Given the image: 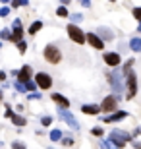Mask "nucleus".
<instances>
[{
	"instance_id": "39448f33",
	"label": "nucleus",
	"mask_w": 141,
	"mask_h": 149,
	"mask_svg": "<svg viewBox=\"0 0 141 149\" xmlns=\"http://www.w3.org/2000/svg\"><path fill=\"white\" fill-rule=\"evenodd\" d=\"M106 77H108L110 85H112V89L116 93L124 91V83H122V74L120 72H110V74H106Z\"/></svg>"
},
{
	"instance_id": "4c0bfd02",
	"label": "nucleus",
	"mask_w": 141,
	"mask_h": 149,
	"mask_svg": "<svg viewBox=\"0 0 141 149\" xmlns=\"http://www.w3.org/2000/svg\"><path fill=\"white\" fill-rule=\"evenodd\" d=\"M135 134H141V128H137V130H135Z\"/></svg>"
},
{
	"instance_id": "ea45409f",
	"label": "nucleus",
	"mask_w": 141,
	"mask_h": 149,
	"mask_svg": "<svg viewBox=\"0 0 141 149\" xmlns=\"http://www.w3.org/2000/svg\"><path fill=\"white\" fill-rule=\"evenodd\" d=\"M137 29H139V33H141V23H139V27H137Z\"/></svg>"
},
{
	"instance_id": "20e7f679",
	"label": "nucleus",
	"mask_w": 141,
	"mask_h": 149,
	"mask_svg": "<svg viewBox=\"0 0 141 149\" xmlns=\"http://www.w3.org/2000/svg\"><path fill=\"white\" fill-rule=\"evenodd\" d=\"M44 60H49L50 64H58V62L62 60V52L58 50V47L49 45V47L44 49Z\"/></svg>"
},
{
	"instance_id": "c03bdc74",
	"label": "nucleus",
	"mask_w": 141,
	"mask_h": 149,
	"mask_svg": "<svg viewBox=\"0 0 141 149\" xmlns=\"http://www.w3.org/2000/svg\"><path fill=\"white\" fill-rule=\"evenodd\" d=\"M110 2H116V0H110Z\"/></svg>"
},
{
	"instance_id": "393cba45",
	"label": "nucleus",
	"mask_w": 141,
	"mask_h": 149,
	"mask_svg": "<svg viewBox=\"0 0 141 149\" xmlns=\"http://www.w3.org/2000/svg\"><path fill=\"white\" fill-rule=\"evenodd\" d=\"M131 14H133V17H135L137 22H141V8H133V12H131Z\"/></svg>"
},
{
	"instance_id": "2eb2a0df",
	"label": "nucleus",
	"mask_w": 141,
	"mask_h": 149,
	"mask_svg": "<svg viewBox=\"0 0 141 149\" xmlns=\"http://www.w3.org/2000/svg\"><path fill=\"white\" fill-rule=\"evenodd\" d=\"M81 111L85 112V114H97V112H101L103 109L97 107V105H85V107H81Z\"/></svg>"
},
{
	"instance_id": "a878e982",
	"label": "nucleus",
	"mask_w": 141,
	"mask_h": 149,
	"mask_svg": "<svg viewBox=\"0 0 141 149\" xmlns=\"http://www.w3.org/2000/svg\"><path fill=\"white\" fill-rule=\"evenodd\" d=\"M91 132H93V136H103L104 130H103V128H99V126H95V128L91 130Z\"/></svg>"
},
{
	"instance_id": "f3484780",
	"label": "nucleus",
	"mask_w": 141,
	"mask_h": 149,
	"mask_svg": "<svg viewBox=\"0 0 141 149\" xmlns=\"http://www.w3.org/2000/svg\"><path fill=\"white\" fill-rule=\"evenodd\" d=\"M130 49L133 50V52H141V39L139 37H133L130 41Z\"/></svg>"
},
{
	"instance_id": "e433bc0d",
	"label": "nucleus",
	"mask_w": 141,
	"mask_h": 149,
	"mask_svg": "<svg viewBox=\"0 0 141 149\" xmlns=\"http://www.w3.org/2000/svg\"><path fill=\"white\" fill-rule=\"evenodd\" d=\"M4 79H6V74H4V72H0V81H4Z\"/></svg>"
},
{
	"instance_id": "37998d69",
	"label": "nucleus",
	"mask_w": 141,
	"mask_h": 149,
	"mask_svg": "<svg viewBox=\"0 0 141 149\" xmlns=\"http://www.w3.org/2000/svg\"><path fill=\"white\" fill-rule=\"evenodd\" d=\"M0 47H2V41H0Z\"/></svg>"
},
{
	"instance_id": "72a5a7b5",
	"label": "nucleus",
	"mask_w": 141,
	"mask_h": 149,
	"mask_svg": "<svg viewBox=\"0 0 141 149\" xmlns=\"http://www.w3.org/2000/svg\"><path fill=\"white\" fill-rule=\"evenodd\" d=\"M12 147H17V149H22V147H23V143H22V141H14V143H12Z\"/></svg>"
},
{
	"instance_id": "cd10ccee",
	"label": "nucleus",
	"mask_w": 141,
	"mask_h": 149,
	"mask_svg": "<svg viewBox=\"0 0 141 149\" xmlns=\"http://www.w3.org/2000/svg\"><path fill=\"white\" fill-rule=\"evenodd\" d=\"M16 89H17V91H27V89H25V83H23V81H16Z\"/></svg>"
},
{
	"instance_id": "9b49d317",
	"label": "nucleus",
	"mask_w": 141,
	"mask_h": 149,
	"mask_svg": "<svg viewBox=\"0 0 141 149\" xmlns=\"http://www.w3.org/2000/svg\"><path fill=\"white\" fill-rule=\"evenodd\" d=\"M104 62H106L108 66H118L120 64V54L118 52H106V54H104Z\"/></svg>"
},
{
	"instance_id": "ddd939ff",
	"label": "nucleus",
	"mask_w": 141,
	"mask_h": 149,
	"mask_svg": "<svg viewBox=\"0 0 141 149\" xmlns=\"http://www.w3.org/2000/svg\"><path fill=\"white\" fill-rule=\"evenodd\" d=\"M31 74H33L31 66H23L22 70H19V74H17V77H19V81H27L29 77H31Z\"/></svg>"
},
{
	"instance_id": "79ce46f5",
	"label": "nucleus",
	"mask_w": 141,
	"mask_h": 149,
	"mask_svg": "<svg viewBox=\"0 0 141 149\" xmlns=\"http://www.w3.org/2000/svg\"><path fill=\"white\" fill-rule=\"evenodd\" d=\"M0 99H2V91H0Z\"/></svg>"
},
{
	"instance_id": "4be33fe9",
	"label": "nucleus",
	"mask_w": 141,
	"mask_h": 149,
	"mask_svg": "<svg viewBox=\"0 0 141 149\" xmlns=\"http://www.w3.org/2000/svg\"><path fill=\"white\" fill-rule=\"evenodd\" d=\"M29 0H12V8H17V6H27Z\"/></svg>"
},
{
	"instance_id": "a211bd4d",
	"label": "nucleus",
	"mask_w": 141,
	"mask_h": 149,
	"mask_svg": "<svg viewBox=\"0 0 141 149\" xmlns=\"http://www.w3.org/2000/svg\"><path fill=\"white\" fill-rule=\"evenodd\" d=\"M12 122H14V124H16V126H23V124H25V118H23V116H17V114H12Z\"/></svg>"
},
{
	"instance_id": "423d86ee",
	"label": "nucleus",
	"mask_w": 141,
	"mask_h": 149,
	"mask_svg": "<svg viewBox=\"0 0 141 149\" xmlns=\"http://www.w3.org/2000/svg\"><path fill=\"white\" fill-rule=\"evenodd\" d=\"M35 81H37V85L41 89H49L50 85H52V79H50V76L47 72H39L37 76H35Z\"/></svg>"
},
{
	"instance_id": "c85d7f7f",
	"label": "nucleus",
	"mask_w": 141,
	"mask_h": 149,
	"mask_svg": "<svg viewBox=\"0 0 141 149\" xmlns=\"http://www.w3.org/2000/svg\"><path fill=\"white\" fill-rule=\"evenodd\" d=\"M8 14H10V8H6V6H4V8H0V17H6Z\"/></svg>"
},
{
	"instance_id": "5701e85b",
	"label": "nucleus",
	"mask_w": 141,
	"mask_h": 149,
	"mask_svg": "<svg viewBox=\"0 0 141 149\" xmlns=\"http://www.w3.org/2000/svg\"><path fill=\"white\" fill-rule=\"evenodd\" d=\"M56 14H58L60 17H66V16H70V14H68V10H66V6H60L58 10H56Z\"/></svg>"
},
{
	"instance_id": "7ed1b4c3",
	"label": "nucleus",
	"mask_w": 141,
	"mask_h": 149,
	"mask_svg": "<svg viewBox=\"0 0 141 149\" xmlns=\"http://www.w3.org/2000/svg\"><path fill=\"white\" fill-rule=\"evenodd\" d=\"M66 29H68V35H70V39H72V41H76L77 45H83V43L87 41V35H83V31L77 27L74 22H72Z\"/></svg>"
},
{
	"instance_id": "0eeeda50",
	"label": "nucleus",
	"mask_w": 141,
	"mask_h": 149,
	"mask_svg": "<svg viewBox=\"0 0 141 149\" xmlns=\"http://www.w3.org/2000/svg\"><path fill=\"white\" fill-rule=\"evenodd\" d=\"M116 105H118V97H116V95H110V97H104L101 109H103L104 112H112V111H116Z\"/></svg>"
},
{
	"instance_id": "412c9836",
	"label": "nucleus",
	"mask_w": 141,
	"mask_h": 149,
	"mask_svg": "<svg viewBox=\"0 0 141 149\" xmlns=\"http://www.w3.org/2000/svg\"><path fill=\"white\" fill-rule=\"evenodd\" d=\"M23 83H25V89H27V91H35V89L39 87L37 81H31V79H27V81H23Z\"/></svg>"
},
{
	"instance_id": "7c9ffc66",
	"label": "nucleus",
	"mask_w": 141,
	"mask_h": 149,
	"mask_svg": "<svg viewBox=\"0 0 141 149\" xmlns=\"http://www.w3.org/2000/svg\"><path fill=\"white\" fill-rule=\"evenodd\" d=\"M72 22H74V23L81 22V14H72Z\"/></svg>"
},
{
	"instance_id": "aec40b11",
	"label": "nucleus",
	"mask_w": 141,
	"mask_h": 149,
	"mask_svg": "<svg viewBox=\"0 0 141 149\" xmlns=\"http://www.w3.org/2000/svg\"><path fill=\"white\" fill-rule=\"evenodd\" d=\"M50 139H52V141H60V139H62V132H60V130H52V132H50Z\"/></svg>"
},
{
	"instance_id": "f8f14e48",
	"label": "nucleus",
	"mask_w": 141,
	"mask_h": 149,
	"mask_svg": "<svg viewBox=\"0 0 141 149\" xmlns=\"http://www.w3.org/2000/svg\"><path fill=\"white\" fill-rule=\"evenodd\" d=\"M52 101H54L56 105H60L62 109H68V107H70V101L66 99L64 95H60V93H52Z\"/></svg>"
},
{
	"instance_id": "c756f323",
	"label": "nucleus",
	"mask_w": 141,
	"mask_h": 149,
	"mask_svg": "<svg viewBox=\"0 0 141 149\" xmlns=\"http://www.w3.org/2000/svg\"><path fill=\"white\" fill-rule=\"evenodd\" d=\"M41 122H43V126H49L50 122H52V118H50V116H43V118H41Z\"/></svg>"
},
{
	"instance_id": "6e6552de",
	"label": "nucleus",
	"mask_w": 141,
	"mask_h": 149,
	"mask_svg": "<svg viewBox=\"0 0 141 149\" xmlns=\"http://www.w3.org/2000/svg\"><path fill=\"white\" fill-rule=\"evenodd\" d=\"M58 116L62 118V120H66V124H68V126H72L74 130H77V128H79V124H77V120H76V116L72 114V112H68L66 109H62V111L58 112Z\"/></svg>"
},
{
	"instance_id": "2f4dec72",
	"label": "nucleus",
	"mask_w": 141,
	"mask_h": 149,
	"mask_svg": "<svg viewBox=\"0 0 141 149\" xmlns=\"http://www.w3.org/2000/svg\"><path fill=\"white\" fill-rule=\"evenodd\" d=\"M74 143V138H64V145H72Z\"/></svg>"
},
{
	"instance_id": "bb28decb",
	"label": "nucleus",
	"mask_w": 141,
	"mask_h": 149,
	"mask_svg": "<svg viewBox=\"0 0 141 149\" xmlns=\"http://www.w3.org/2000/svg\"><path fill=\"white\" fill-rule=\"evenodd\" d=\"M17 49H19V52H22V54H23V52L27 50V45L23 43V41H19V43H17Z\"/></svg>"
},
{
	"instance_id": "4468645a",
	"label": "nucleus",
	"mask_w": 141,
	"mask_h": 149,
	"mask_svg": "<svg viewBox=\"0 0 141 149\" xmlns=\"http://www.w3.org/2000/svg\"><path fill=\"white\" fill-rule=\"evenodd\" d=\"M126 112L124 111H118V112H114V114H110V116H106L103 122H118V120H122V118H126Z\"/></svg>"
},
{
	"instance_id": "f704fd0d",
	"label": "nucleus",
	"mask_w": 141,
	"mask_h": 149,
	"mask_svg": "<svg viewBox=\"0 0 141 149\" xmlns=\"http://www.w3.org/2000/svg\"><path fill=\"white\" fill-rule=\"evenodd\" d=\"M6 116H8V118H12V114H14V112H12V109H6V112H4Z\"/></svg>"
},
{
	"instance_id": "a19ab883",
	"label": "nucleus",
	"mask_w": 141,
	"mask_h": 149,
	"mask_svg": "<svg viewBox=\"0 0 141 149\" xmlns=\"http://www.w3.org/2000/svg\"><path fill=\"white\" fill-rule=\"evenodd\" d=\"M0 2H10V0H0Z\"/></svg>"
},
{
	"instance_id": "f257e3e1",
	"label": "nucleus",
	"mask_w": 141,
	"mask_h": 149,
	"mask_svg": "<svg viewBox=\"0 0 141 149\" xmlns=\"http://www.w3.org/2000/svg\"><path fill=\"white\" fill-rule=\"evenodd\" d=\"M131 66H133V60H128L124 66V76L128 79V99H133L137 93V79H135V74L131 72Z\"/></svg>"
},
{
	"instance_id": "9d476101",
	"label": "nucleus",
	"mask_w": 141,
	"mask_h": 149,
	"mask_svg": "<svg viewBox=\"0 0 141 149\" xmlns=\"http://www.w3.org/2000/svg\"><path fill=\"white\" fill-rule=\"evenodd\" d=\"M87 41H89V45H93L95 49H104V41L99 37V35H95V33L87 35Z\"/></svg>"
},
{
	"instance_id": "b1692460",
	"label": "nucleus",
	"mask_w": 141,
	"mask_h": 149,
	"mask_svg": "<svg viewBox=\"0 0 141 149\" xmlns=\"http://www.w3.org/2000/svg\"><path fill=\"white\" fill-rule=\"evenodd\" d=\"M0 37H2V39H12L10 29H2V31H0Z\"/></svg>"
},
{
	"instance_id": "58836bf2",
	"label": "nucleus",
	"mask_w": 141,
	"mask_h": 149,
	"mask_svg": "<svg viewBox=\"0 0 141 149\" xmlns=\"http://www.w3.org/2000/svg\"><path fill=\"white\" fill-rule=\"evenodd\" d=\"M68 2H70V0H62V4H68Z\"/></svg>"
},
{
	"instance_id": "473e14b6",
	"label": "nucleus",
	"mask_w": 141,
	"mask_h": 149,
	"mask_svg": "<svg viewBox=\"0 0 141 149\" xmlns=\"http://www.w3.org/2000/svg\"><path fill=\"white\" fill-rule=\"evenodd\" d=\"M29 99H31V101H37V99H41V95H39V93H33V95H29Z\"/></svg>"
},
{
	"instance_id": "f03ea898",
	"label": "nucleus",
	"mask_w": 141,
	"mask_h": 149,
	"mask_svg": "<svg viewBox=\"0 0 141 149\" xmlns=\"http://www.w3.org/2000/svg\"><path fill=\"white\" fill-rule=\"evenodd\" d=\"M110 139L114 141L116 147H124V145L131 139V136L128 132H124V130H112V132H110Z\"/></svg>"
},
{
	"instance_id": "1a4fd4ad",
	"label": "nucleus",
	"mask_w": 141,
	"mask_h": 149,
	"mask_svg": "<svg viewBox=\"0 0 141 149\" xmlns=\"http://www.w3.org/2000/svg\"><path fill=\"white\" fill-rule=\"evenodd\" d=\"M22 37H23L22 22H19V19H16V22H14V33H12V41H14V43H19V41H22Z\"/></svg>"
},
{
	"instance_id": "c9c22d12",
	"label": "nucleus",
	"mask_w": 141,
	"mask_h": 149,
	"mask_svg": "<svg viewBox=\"0 0 141 149\" xmlns=\"http://www.w3.org/2000/svg\"><path fill=\"white\" fill-rule=\"evenodd\" d=\"M81 4H83V6H87V8H89V6H91V2H89V0H81Z\"/></svg>"
},
{
	"instance_id": "6ab92c4d",
	"label": "nucleus",
	"mask_w": 141,
	"mask_h": 149,
	"mask_svg": "<svg viewBox=\"0 0 141 149\" xmlns=\"http://www.w3.org/2000/svg\"><path fill=\"white\" fill-rule=\"evenodd\" d=\"M43 27V22H35V23H31V27H29V33L31 35H35L39 31V29Z\"/></svg>"
},
{
	"instance_id": "dca6fc26",
	"label": "nucleus",
	"mask_w": 141,
	"mask_h": 149,
	"mask_svg": "<svg viewBox=\"0 0 141 149\" xmlns=\"http://www.w3.org/2000/svg\"><path fill=\"white\" fill-rule=\"evenodd\" d=\"M99 37L101 39H104V41H112V31H108L106 27H99Z\"/></svg>"
}]
</instances>
